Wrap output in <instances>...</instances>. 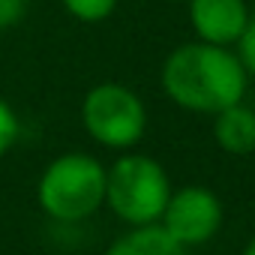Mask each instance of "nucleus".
Segmentation results:
<instances>
[{"mask_svg":"<svg viewBox=\"0 0 255 255\" xmlns=\"http://www.w3.org/2000/svg\"><path fill=\"white\" fill-rule=\"evenodd\" d=\"M165 96L198 114H216L234 102H243L246 69L237 51L213 42H186L174 48L162 63Z\"/></svg>","mask_w":255,"mask_h":255,"instance_id":"1","label":"nucleus"},{"mask_svg":"<svg viewBox=\"0 0 255 255\" xmlns=\"http://www.w3.org/2000/svg\"><path fill=\"white\" fill-rule=\"evenodd\" d=\"M36 198L51 219L81 222L105 204V168L87 153H63L42 171Z\"/></svg>","mask_w":255,"mask_h":255,"instance_id":"2","label":"nucleus"},{"mask_svg":"<svg viewBox=\"0 0 255 255\" xmlns=\"http://www.w3.org/2000/svg\"><path fill=\"white\" fill-rule=\"evenodd\" d=\"M168 198L171 180L165 168L144 153H126L105 171V201L132 228L159 222Z\"/></svg>","mask_w":255,"mask_h":255,"instance_id":"3","label":"nucleus"},{"mask_svg":"<svg viewBox=\"0 0 255 255\" xmlns=\"http://www.w3.org/2000/svg\"><path fill=\"white\" fill-rule=\"evenodd\" d=\"M81 120L93 141L111 150H123L141 141L147 129V108L129 87L96 84L81 102Z\"/></svg>","mask_w":255,"mask_h":255,"instance_id":"4","label":"nucleus"},{"mask_svg":"<svg viewBox=\"0 0 255 255\" xmlns=\"http://www.w3.org/2000/svg\"><path fill=\"white\" fill-rule=\"evenodd\" d=\"M159 225L186 249L201 246L222 228V201L207 186H183L171 192Z\"/></svg>","mask_w":255,"mask_h":255,"instance_id":"5","label":"nucleus"},{"mask_svg":"<svg viewBox=\"0 0 255 255\" xmlns=\"http://www.w3.org/2000/svg\"><path fill=\"white\" fill-rule=\"evenodd\" d=\"M189 21L201 42L231 45L240 39L249 9L246 0H189Z\"/></svg>","mask_w":255,"mask_h":255,"instance_id":"6","label":"nucleus"},{"mask_svg":"<svg viewBox=\"0 0 255 255\" xmlns=\"http://www.w3.org/2000/svg\"><path fill=\"white\" fill-rule=\"evenodd\" d=\"M213 138L219 141V147L225 153H234V156L255 153V108L234 102V105L216 111Z\"/></svg>","mask_w":255,"mask_h":255,"instance_id":"7","label":"nucleus"},{"mask_svg":"<svg viewBox=\"0 0 255 255\" xmlns=\"http://www.w3.org/2000/svg\"><path fill=\"white\" fill-rule=\"evenodd\" d=\"M105 255H189L183 243H177L159 222L153 225H135L129 234L117 237Z\"/></svg>","mask_w":255,"mask_h":255,"instance_id":"8","label":"nucleus"},{"mask_svg":"<svg viewBox=\"0 0 255 255\" xmlns=\"http://www.w3.org/2000/svg\"><path fill=\"white\" fill-rule=\"evenodd\" d=\"M63 6L78 21H102L117 9V0H63Z\"/></svg>","mask_w":255,"mask_h":255,"instance_id":"9","label":"nucleus"},{"mask_svg":"<svg viewBox=\"0 0 255 255\" xmlns=\"http://www.w3.org/2000/svg\"><path fill=\"white\" fill-rule=\"evenodd\" d=\"M18 132H21L18 114L12 111V105H9V102L0 99V156L9 153V147L18 141Z\"/></svg>","mask_w":255,"mask_h":255,"instance_id":"10","label":"nucleus"},{"mask_svg":"<svg viewBox=\"0 0 255 255\" xmlns=\"http://www.w3.org/2000/svg\"><path fill=\"white\" fill-rule=\"evenodd\" d=\"M237 57L246 69V75H255V15H249L240 39H237Z\"/></svg>","mask_w":255,"mask_h":255,"instance_id":"11","label":"nucleus"},{"mask_svg":"<svg viewBox=\"0 0 255 255\" xmlns=\"http://www.w3.org/2000/svg\"><path fill=\"white\" fill-rule=\"evenodd\" d=\"M27 0H0V30H9L21 21Z\"/></svg>","mask_w":255,"mask_h":255,"instance_id":"12","label":"nucleus"},{"mask_svg":"<svg viewBox=\"0 0 255 255\" xmlns=\"http://www.w3.org/2000/svg\"><path fill=\"white\" fill-rule=\"evenodd\" d=\"M243 255H255V237L246 243V249H243Z\"/></svg>","mask_w":255,"mask_h":255,"instance_id":"13","label":"nucleus"},{"mask_svg":"<svg viewBox=\"0 0 255 255\" xmlns=\"http://www.w3.org/2000/svg\"><path fill=\"white\" fill-rule=\"evenodd\" d=\"M174 3H183V0H174Z\"/></svg>","mask_w":255,"mask_h":255,"instance_id":"14","label":"nucleus"}]
</instances>
